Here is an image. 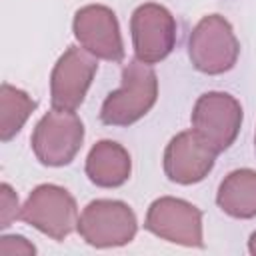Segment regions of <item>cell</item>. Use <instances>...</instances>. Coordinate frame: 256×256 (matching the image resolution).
<instances>
[{
    "label": "cell",
    "instance_id": "15",
    "mask_svg": "<svg viewBox=\"0 0 256 256\" xmlns=\"http://www.w3.org/2000/svg\"><path fill=\"white\" fill-rule=\"evenodd\" d=\"M20 206H18V194L12 190L10 184L0 186V228H8L16 218H20Z\"/></svg>",
    "mask_w": 256,
    "mask_h": 256
},
{
    "label": "cell",
    "instance_id": "12",
    "mask_svg": "<svg viewBox=\"0 0 256 256\" xmlns=\"http://www.w3.org/2000/svg\"><path fill=\"white\" fill-rule=\"evenodd\" d=\"M132 172V160L128 150L114 140L96 142L86 158V176L100 188L122 186Z\"/></svg>",
    "mask_w": 256,
    "mask_h": 256
},
{
    "label": "cell",
    "instance_id": "13",
    "mask_svg": "<svg viewBox=\"0 0 256 256\" xmlns=\"http://www.w3.org/2000/svg\"><path fill=\"white\" fill-rule=\"evenodd\" d=\"M216 204L232 218H254L256 216V170L238 168L232 170L218 186Z\"/></svg>",
    "mask_w": 256,
    "mask_h": 256
},
{
    "label": "cell",
    "instance_id": "7",
    "mask_svg": "<svg viewBox=\"0 0 256 256\" xmlns=\"http://www.w3.org/2000/svg\"><path fill=\"white\" fill-rule=\"evenodd\" d=\"M136 60L144 64L162 62L176 44V20L168 8L156 2L140 4L130 18Z\"/></svg>",
    "mask_w": 256,
    "mask_h": 256
},
{
    "label": "cell",
    "instance_id": "2",
    "mask_svg": "<svg viewBox=\"0 0 256 256\" xmlns=\"http://www.w3.org/2000/svg\"><path fill=\"white\" fill-rule=\"evenodd\" d=\"M240 54V42L232 24L220 14L204 16L188 38V56L198 72L216 76L234 68Z\"/></svg>",
    "mask_w": 256,
    "mask_h": 256
},
{
    "label": "cell",
    "instance_id": "11",
    "mask_svg": "<svg viewBox=\"0 0 256 256\" xmlns=\"http://www.w3.org/2000/svg\"><path fill=\"white\" fill-rule=\"evenodd\" d=\"M216 150L192 128L176 134L164 150V172L176 184L204 180L216 162Z\"/></svg>",
    "mask_w": 256,
    "mask_h": 256
},
{
    "label": "cell",
    "instance_id": "17",
    "mask_svg": "<svg viewBox=\"0 0 256 256\" xmlns=\"http://www.w3.org/2000/svg\"><path fill=\"white\" fill-rule=\"evenodd\" d=\"M248 250H250V254L256 256V232H252V236L248 240Z\"/></svg>",
    "mask_w": 256,
    "mask_h": 256
},
{
    "label": "cell",
    "instance_id": "14",
    "mask_svg": "<svg viewBox=\"0 0 256 256\" xmlns=\"http://www.w3.org/2000/svg\"><path fill=\"white\" fill-rule=\"evenodd\" d=\"M34 108L36 100H32L24 90L4 82L0 86V140H12L22 130Z\"/></svg>",
    "mask_w": 256,
    "mask_h": 256
},
{
    "label": "cell",
    "instance_id": "18",
    "mask_svg": "<svg viewBox=\"0 0 256 256\" xmlns=\"http://www.w3.org/2000/svg\"><path fill=\"white\" fill-rule=\"evenodd\" d=\"M254 150H256V136H254Z\"/></svg>",
    "mask_w": 256,
    "mask_h": 256
},
{
    "label": "cell",
    "instance_id": "8",
    "mask_svg": "<svg viewBox=\"0 0 256 256\" xmlns=\"http://www.w3.org/2000/svg\"><path fill=\"white\" fill-rule=\"evenodd\" d=\"M242 126V106L228 92L202 94L192 110V128L220 154L228 150Z\"/></svg>",
    "mask_w": 256,
    "mask_h": 256
},
{
    "label": "cell",
    "instance_id": "1",
    "mask_svg": "<svg viewBox=\"0 0 256 256\" xmlns=\"http://www.w3.org/2000/svg\"><path fill=\"white\" fill-rule=\"evenodd\" d=\"M158 98L156 72L132 60L122 68V86L106 96L100 108V120L106 126H130L150 112Z\"/></svg>",
    "mask_w": 256,
    "mask_h": 256
},
{
    "label": "cell",
    "instance_id": "9",
    "mask_svg": "<svg viewBox=\"0 0 256 256\" xmlns=\"http://www.w3.org/2000/svg\"><path fill=\"white\" fill-rule=\"evenodd\" d=\"M98 62L88 50L70 46L54 64L50 74V100L52 108L76 110L96 76Z\"/></svg>",
    "mask_w": 256,
    "mask_h": 256
},
{
    "label": "cell",
    "instance_id": "6",
    "mask_svg": "<svg viewBox=\"0 0 256 256\" xmlns=\"http://www.w3.org/2000/svg\"><path fill=\"white\" fill-rule=\"evenodd\" d=\"M144 228L172 244L190 248L204 246L202 210L182 198L162 196L154 200L146 212Z\"/></svg>",
    "mask_w": 256,
    "mask_h": 256
},
{
    "label": "cell",
    "instance_id": "4",
    "mask_svg": "<svg viewBox=\"0 0 256 256\" xmlns=\"http://www.w3.org/2000/svg\"><path fill=\"white\" fill-rule=\"evenodd\" d=\"M30 142L44 166H66L82 148L84 124L74 110L52 108L38 120Z\"/></svg>",
    "mask_w": 256,
    "mask_h": 256
},
{
    "label": "cell",
    "instance_id": "16",
    "mask_svg": "<svg viewBox=\"0 0 256 256\" xmlns=\"http://www.w3.org/2000/svg\"><path fill=\"white\" fill-rule=\"evenodd\" d=\"M36 248L24 236H2L0 256H34Z\"/></svg>",
    "mask_w": 256,
    "mask_h": 256
},
{
    "label": "cell",
    "instance_id": "5",
    "mask_svg": "<svg viewBox=\"0 0 256 256\" xmlns=\"http://www.w3.org/2000/svg\"><path fill=\"white\" fill-rule=\"evenodd\" d=\"M78 234L96 248H114L132 242L138 230L136 214L120 200H92L78 218Z\"/></svg>",
    "mask_w": 256,
    "mask_h": 256
},
{
    "label": "cell",
    "instance_id": "10",
    "mask_svg": "<svg viewBox=\"0 0 256 256\" xmlns=\"http://www.w3.org/2000/svg\"><path fill=\"white\" fill-rule=\"evenodd\" d=\"M72 30L76 40L84 50L92 56L122 62L124 58V42L118 26V18L112 8L104 4H88L76 10Z\"/></svg>",
    "mask_w": 256,
    "mask_h": 256
},
{
    "label": "cell",
    "instance_id": "3",
    "mask_svg": "<svg viewBox=\"0 0 256 256\" xmlns=\"http://www.w3.org/2000/svg\"><path fill=\"white\" fill-rule=\"evenodd\" d=\"M78 218L74 196L56 184L36 186L20 210V220L58 242L78 228Z\"/></svg>",
    "mask_w": 256,
    "mask_h": 256
}]
</instances>
